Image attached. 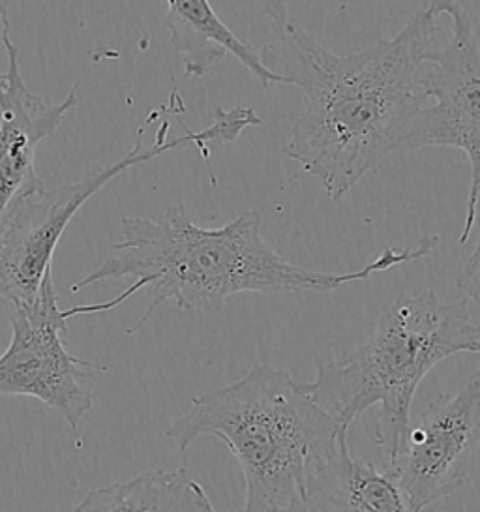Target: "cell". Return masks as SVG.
Masks as SVG:
<instances>
[{"label": "cell", "instance_id": "obj_12", "mask_svg": "<svg viewBox=\"0 0 480 512\" xmlns=\"http://www.w3.org/2000/svg\"><path fill=\"white\" fill-rule=\"evenodd\" d=\"M327 511L404 512V497L387 471L357 460L345 445L330 481Z\"/></svg>", "mask_w": 480, "mask_h": 512}, {"label": "cell", "instance_id": "obj_2", "mask_svg": "<svg viewBox=\"0 0 480 512\" xmlns=\"http://www.w3.org/2000/svg\"><path fill=\"white\" fill-rule=\"evenodd\" d=\"M261 212L250 209L222 227L197 226L184 205H173L156 218L124 216L113 256L70 287L79 293L105 280L132 278L119 297L100 304L74 306L70 317L111 312L145 291L149 306L128 329L139 331L158 306L173 302L186 312L218 314L240 293H329L366 282L372 274L430 256L441 237L420 239L415 248H387L357 271L329 274L299 267L280 256L261 235Z\"/></svg>", "mask_w": 480, "mask_h": 512}, {"label": "cell", "instance_id": "obj_10", "mask_svg": "<svg viewBox=\"0 0 480 512\" xmlns=\"http://www.w3.org/2000/svg\"><path fill=\"white\" fill-rule=\"evenodd\" d=\"M165 29L171 46L182 57L184 76L201 79L216 62L231 53L259 81L261 87L289 85V79L270 70L255 47L240 40L214 12L210 0H165Z\"/></svg>", "mask_w": 480, "mask_h": 512}, {"label": "cell", "instance_id": "obj_8", "mask_svg": "<svg viewBox=\"0 0 480 512\" xmlns=\"http://www.w3.org/2000/svg\"><path fill=\"white\" fill-rule=\"evenodd\" d=\"M480 449V364L458 391L443 394L409 422L385 471L407 511H424L469 481Z\"/></svg>", "mask_w": 480, "mask_h": 512}, {"label": "cell", "instance_id": "obj_6", "mask_svg": "<svg viewBox=\"0 0 480 512\" xmlns=\"http://www.w3.org/2000/svg\"><path fill=\"white\" fill-rule=\"evenodd\" d=\"M68 321L51 269L34 299L14 306L12 338L0 355V396L36 398L77 434L94 406V391L107 366L79 359L66 349L62 336Z\"/></svg>", "mask_w": 480, "mask_h": 512}, {"label": "cell", "instance_id": "obj_5", "mask_svg": "<svg viewBox=\"0 0 480 512\" xmlns=\"http://www.w3.org/2000/svg\"><path fill=\"white\" fill-rule=\"evenodd\" d=\"M167 124L154 145H143V130L135 147L111 166L94 167L79 181L53 188H30L15 201L0 233V299L12 306L27 304L38 293L60 239L79 209L98 194L105 184L124 175L128 169L150 162L167 151L194 145L192 132L164 141Z\"/></svg>", "mask_w": 480, "mask_h": 512}, {"label": "cell", "instance_id": "obj_3", "mask_svg": "<svg viewBox=\"0 0 480 512\" xmlns=\"http://www.w3.org/2000/svg\"><path fill=\"white\" fill-rule=\"evenodd\" d=\"M347 430L304 383L259 362L239 381L195 396L164 436L182 452L201 436L224 441L244 475V511L317 512L325 511Z\"/></svg>", "mask_w": 480, "mask_h": 512}, {"label": "cell", "instance_id": "obj_1", "mask_svg": "<svg viewBox=\"0 0 480 512\" xmlns=\"http://www.w3.org/2000/svg\"><path fill=\"white\" fill-rule=\"evenodd\" d=\"M267 17V66L282 64L289 85L304 92L284 154L340 203L390 154L428 102L424 74L441 31L443 0H422L392 40L353 55H336L304 31L287 0H259Z\"/></svg>", "mask_w": 480, "mask_h": 512}, {"label": "cell", "instance_id": "obj_11", "mask_svg": "<svg viewBox=\"0 0 480 512\" xmlns=\"http://www.w3.org/2000/svg\"><path fill=\"white\" fill-rule=\"evenodd\" d=\"M79 512H212L205 488L186 467L173 471L154 469L134 479L92 490L75 505Z\"/></svg>", "mask_w": 480, "mask_h": 512}, {"label": "cell", "instance_id": "obj_7", "mask_svg": "<svg viewBox=\"0 0 480 512\" xmlns=\"http://www.w3.org/2000/svg\"><path fill=\"white\" fill-rule=\"evenodd\" d=\"M443 14L452 23L449 44L435 49L424 74V89L434 106L420 107L405 132L400 152L422 147L465 152L471 164V184L458 241L467 244L480 199V47L471 16L458 0H443Z\"/></svg>", "mask_w": 480, "mask_h": 512}, {"label": "cell", "instance_id": "obj_4", "mask_svg": "<svg viewBox=\"0 0 480 512\" xmlns=\"http://www.w3.org/2000/svg\"><path fill=\"white\" fill-rule=\"evenodd\" d=\"M460 353L480 355V325L469 316V301L443 302L432 289L404 293L379 317L366 342L315 362L314 381L304 389L347 426L381 406L374 439L390 458L404 439L420 381Z\"/></svg>", "mask_w": 480, "mask_h": 512}, {"label": "cell", "instance_id": "obj_9", "mask_svg": "<svg viewBox=\"0 0 480 512\" xmlns=\"http://www.w3.org/2000/svg\"><path fill=\"white\" fill-rule=\"evenodd\" d=\"M0 38L8 55V70L0 83V233L15 201L44 182L36 173V149L59 130L64 117L79 102L74 85L60 104H47L25 85L19 70V49L10 38L8 0H0Z\"/></svg>", "mask_w": 480, "mask_h": 512}, {"label": "cell", "instance_id": "obj_14", "mask_svg": "<svg viewBox=\"0 0 480 512\" xmlns=\"http://www.w3.org/2000/svg\"><path fill=\"white\" fill-rule=\"evenodd\" d=\"M0 83H2V74H0Z\"/></svg>", "mask_w": 480, "mask_h": 512}, {"label": "cell", "instance_id": "obj_13", "mask_svg": "<svg viewBox=\"0 0 480 512\" xmlns=\"http://www.w3.org/2000/svg\"><path fill=\"white\" fill-rule=\"evenodd\" d=\"M473 229H475V237H477V244L471 252V256L467 257L464 267L458 272L456 276V286L464 293L465 299L473 302L480 310V216H475L473 222ZM480 325V323H479Z\"/></svg>", "mask_w": 480, "mask_h": 512}]
</instances>
